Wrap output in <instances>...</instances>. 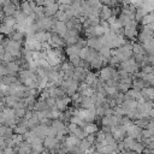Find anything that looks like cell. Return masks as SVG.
<instances>
[{"instance_id": "obj_1", "label": "cell", "mask_w": 154, "mask_h": 154, "mask_svg": "<svg viewBox=\"0 0 154 154\" xmlns=\"http://www.w3.org/2000/svg\"><path fill=\"white\" fill-rule=\"evenodd\" d=\"M112 72H113V69L111 66H108V65L102 66L97 72V78L103 81V82H106L108 79H112Z\"/></svg>"}, {"instance_id": "obj_2", "label": "cell", "mask_w": 154, "mask_h": 154, "mask_svg": "<svg viewBox=\"0 0 154 154\" xmlns=\"http://www.w3.org/2000/svg\"><path fill=\"white\" fill-rule=\"evenodd\" d=\"M71 105L70 96H64L60 99H55V109L59 112H64L69 106Z\"/></svg>"}, {"instance_id": "obj_3", "label": "cell", "mask_w": 154, "mask_h": 154, "mask_svg": "<svg viewBox=\"0 0 154 154\" xmlns=\"http://www.w3.org/2000/svg\"><path fill=\"white\" fill-rule=\"evenodd\" d=\"M51 31H53V32L58 34L59 36L64 37V35H65V34H66V31H67V29H66V24H65L64 22L54 20V24H53V26H52Z\"/></svg>"}, {"instance_id": "obj_4", "label": "cell", "mask_w": 154, "mask_h": 154, "mask_svg": "<svg viewBox=\"0 0 154 154\" xmlns=\"http://www.w3.org/2000/svg\"><path fill=\"white\" fill-rule=\"evenodd\" d=\"M16 10H18V7L12 2V1H8V2H4L2 6H1V11L4 13V16H12L14 14Z\"/></svg>"}, {"instance_id": "obj_5", "label": "cell", "mask_w": 154, "mask_h": 154, "mask_svg": "<svg viewBox=\"0 0 154 154\" xmlns=\"http://www.w3.org/2000/svg\"><path fill=\"white\" fill-rule=\"evenodd\" d=\"M81 48H83L79 43H75V45H66L64 47V53L66 57L69 55H78Z\"/></svg>"}, {"instance_id": "obj_6", "label": "cell", "mask_w": 154, "mask_h": 154, "mask_svg": "<svg viewBox=\"0 0 154 154\" xmlns=\"http://www.w3.org/2000/svg\"><path fill=\"white\" fill-rule=\"evenodd\" d=\"M87 47L89 48H93L94 51L99 52L101 47H103V43H102V40H101V36L100 37H95V38H88L87 40Z\"/></svg>"}, {"instance_id": "obj_7", "label": "cell", "mask_w": 154, "mask_h": 154, "mask_svg": "<svg viewBox=\"0 0 154 154\" xmlns=\"http://www.w3.org/2000/svg\"><path fill=\"white\" fill-rule=\"evenodd\" d=\"M58 8H59V4L55 2V4H51V5H46L43 6V13L46 17H54V14L58 12Z\"/></svg>"}, {"instance_id": "obj_8", "label": "cell", "mask_w": 154, "mask_h": 154, "mask_svg": "<svg viewBox=\"0 0 154 154\" xmlns=\"http://www.w3.org/2000/svg\"><path fill=\"white\" fill-rule=\"evenodd\" d=\"M18 10H20L22 13H23L24 16H26V17H29L30 14H32V8H31V6L29 5V1H28V0H22L20 4H19V8H18Z\"/></svg>"}, {"instance_id": "obj_9", "label": "cell", "mask_w": 154, "mask_h": 154, "mask_svg": "<svg viewBox=\"0 0 154 154\" xmlns=\"http://www.w3.org/2000/svg\"><path fill=\"white\" fill-rule=\"evenodd\" d=\"M10 40H12V41H16V42H20V43H23L24 42V40H25V34L24 32H22V31H12L8 36H7Z\"/></svg>"}, {"instance_id": "obj_10", "label": "cell", "mask_w": 154, "mask_h": 154, "mask_svg": "<svg viewBox=\"0 0 154 154\" xmlns=\"http://www.w3.org/2000/svg\"><path fill=\"white\" fill-rule=\"evenodd\" d=\"M111 16H112L111 7L102 5V7H101V10H100V12H99V19H100V20H107Z\"/></svg>"}, {"instance_id": "obj_11", "label": "cell", "mask_w": 154, "mask_h": 154, "mask_svg": "<svg viewBox=\"0 0 154 154\" xmlns=\"http://www.w3.org/2000/svg\"><path fill=\"white\" fill-rule=\"evenodd\" d=\"M13 18H14V20H16V24L22 25V26H25L26 16H24L20 10H16V12H14V14H13Z\"/></svg>"}, {"instance_id": "obj_12", "label": "cell", "mask_w": 154, "mask_h": 154, "mask_svg": "<svg viewBox=\"0 0 154 154\" xmlns=\"http://www.w3.org/2000/svg\"><path fill=\"white\" fill-rule=\"evenodd\" d=\"M1 100L4 101V103H5V106H6V107L13 108V107H14V105L18 102V100H19V99H17V97H14V96H12V95H5Z\"/></svg>"}, {"instance_id": "obj_13", "label": "cell", "mask_w": 154, "mask_h": 154, "mask_svg": "<svg viewBox=\"0 0 154 154\" xmlns=\"http://www.w3.org/2000/svg\"><path fill=\"white\" fill-rule=\"evenodd\" d=\"M12 135H13V129H12V128L0 124V137L10 138Z\"/></svg>"}, {"instance_id": "obj_14", "label": "cell", "mask_w": 154, "mask_h": 154, "mask_svg": "<svg viewBox=\"0 0 154 154\" xmlns=\"http://www.w3.org/2000/svg\"><path fill=\"white\" fill-rule=\"evenodd\" d=\"M51 128H52V129H54V130L58 132V131L65 130V129H66V124H65L64 122H61L60 119H52Z\"/></svg>"}, {"instance_id": "obj_15", "label": "cell", "mask_w": 154, "mask_h": 154, "mask_svg": "<svg viewBox=\"0 0 154 154\" xmlns=\"http://www.w3.org/2000/svg\"><path fill=\"white\" fill-rule=\"evenodd\" d=\"M70 135H72V136H75L76 138H78V140H83V138H85V136H87V134H85V131L81 128V126H76L75 129H73V131L70 134Z\"/></svg>"}, {"instance_id": "obj_16", "label": "cell", "mask_w": 154, "mask_h": 154, "mask_svg": "<svg viewBox=\"0 0 154 154\" xmlns=\"http://www.w3.org/2000/svg\"><path fill=\"white\" fill-rule=\"evenodd\" d=\"M132 54H146V52H144V49H143V46L141 45V43H138L137 41H134L132 42Z\"/></svg>"}, {"instance_id": "obj_17", "label": "cell", "mask_w": 154, "mask_h": 154, "mask_svg": "<svg viewBox=\"0 0 154 154\" xmlns=\"http://www.w3.org/2000/svg\"><path fill=\"white\" fill-rule=\"evenodd\" d=\"M142 46H143V49H144L146 54L152 55V54L154 53V40H150V41H148V42L143 43Z\"/></svg>"}, {"instance_id": "obj_18", "label": "cell", "mask_w": 154, "mask_h": 154, "mask_svg": "<svg viewBox=\"0 0 154 154\" xmlns=\"http://www.w3.org/2000/svg\"><path fill=\"white\" fill-rule=\"evenodd\" d=\"M83 130L85 131L87 135H88V134H95V132L99 130V126H97L96 123H88L87 126H85Z\"/></svg>"}, {"instance_id": "obj_19", "label": "cell", "mask_w": 154, "mask_h": 154, "mask_svg": "<svg viewBox=\"0 0 154 154\" xmlns=\"http://www.w3.org/2000/svg\"><path fill=\"white\" fill-rule=\"evenodd\" d=\"M153 23V12H148L141 20H140V25H147V24H152Z\"/></svg>"}, {"instance_id": "obj_20", "label": "cell", "mask_w": 154, "mask_h": 154, "mask_svg": "<svg viewBox=\"0 0 154 154\" xmlns=\"http://www.w3.org/2000/svg\"><path fill=\"white\" fill-rule=\"evenodd\" d=\"M55 20H59V22H64V23H66L67 22V17H66V13L65 12H63V11H59L58 10V12L54 14V17H53Z\"/></svg>"}, {"instance_id": "obj_21", "label": "cell", "mask_w": 154, "mask_h": 154, "mask_svg": "<svg viewBox=\"0 0 154 154\" xmlns=\"http://www.w3.org/2000/svg\"><path fill=\"white\" fill-rule=\"evenodd\" d=\"M2 23H4L5 25L10 26V28H13V26L16 25V20H14V18H13L12 16H5L4 19H2Z\"/></svg>"}, {"instance_id": "obj_22", "label": "cell", "mask_w": 154, "mask_h": 154, "mask_svg": "<svg viewBox=\"0 0 154 154\" xmlns=\"http://www.w3.org/2000/svg\"><path fill=\"white\" fill-rule=\"evenodd\" d=\"M78 147H79V149H81V150L87 152L88 149H90V148L93 147V144H90L85 138H83V140H81V141H79V146H78Z\"/></svg>"}, {"instance_id": "obj_23", "label": "cell", "mask_w": 154, "mask_h": 154, "mask_svg": "<svg viewBox=\"0 0 154 154\" xmlns=\"http://www.w3.org/2000/svg\"><path fill=\"white\" fill-rule=\"evenodd\" d=\"M99 54H100V55H102L103 58L108 59V58L111 57V48H109V47H107V46H103V47H101V48H100Z\"/></svg>"}, {"instance_id": "obj_24", "label": "cell", "mask_w": 154, "mask_h": 154, "mask_svg": "<svg viewBox=\"0 0 154 154\" xmlns=\"http://www.w3.org/2000/svg\"><path fill=\"white\" fill-rule=\"evenodd\" d=\"M12 31H13V28H10V26L5 25L4 23L0 24V34H2V35H5V36H8Z\"/></svg>"}, {"instance_id": "obj_25", "label": "cell", "mask_w": 154, "mask_h": 154, "mask_svg": "<svg viewBox=\"0 0 154 154\" xmlns=\"http://www.w3.org/2000/svg\"><path fill=\"white\" fill-rule=\"evenodd\" d=\"M2 116H4V118H14V109L5 106V108L2 111Z\"/></svg>"}, {"instance_id": "obj_26", "label": "cell", "mask_w": 154, "mask_h": 154, "mask_svg": "<svg viewBox=\"0 0 154 154\" xmlns=\"http://www.w3.org/2000/svg\"><path fill=\"white\" fill-rule=\"evenodd\" d=\"M26 131H28L26 126H24V125H22V124H17L16 128L13 129V134H17V135H23V134L26 132Z\"/></svg>"}, {"instance_id": "obj_27", "label": "cell", "mask_w": 154, "mask_h": 154, "mask_svg": "<svg viewBox=\"0 0 154 154\" xmlns=\"http://www.w3.org/2000/svg\"><path fill=\"white\" fill-rule=\"evenodd\" d=\"M67 61H69V63H71L75 67H77V66L79 65L81 59H79V57H78V55H69V57H67Z\"/></svg>"}, {"instance_id": "obj_28", "label": "cell", "mask_w": 154, "mask_h": 154, "mask_svg": "<svg viewBox=\"0 0 154 154\" xmlns=\"http://www.w3.org/2000/svg\"><path fill=\"white\" fill-rule=\"evenodd\" d=\"M105 93L106 95H111V96H114L118 94V90L116 89V87H105Z\"/></svg>"}, {"instance_id": "obj_29", "label": "cell", "mask_w": 154, "mask_h": 154, "mask_svg": "<svg viewBox=\"0 0 154 154\" xmlns=\"http://www.w3.org/2000/svg\"><path fill=\"white\" fill-rule=\"evenodd\" d=\"M141 136H142V138H149V137L154 136V130L142 129V131H141Z\"/></svg>"}, {"instance_id": "obj_30", "label": "cell", "mask_w": 154, "mask_h": 154, "mask_svg": "<svg viewBox=\"0 0 154 154\" xmlns=\"http://www.w3.org/2000/svg\"><path fill=\"white\" fill-rule=\"evenodd\" d=\"M11 140L13 141L14 147H16V146H18L22 141H24V140H23V136H22V135H17V134H13V135L11 136Z\"/></svg>"}, {"instance_id": "obj_31", "label": "cell", "mask_w": 154, "mask_h": 154, "mask_svg": "<svg viewBox=\"0 0 154 154\" xmlns=\"http://www.w3.org/2000/svg\"><path fill=\"white\" fill-rule=\"evenodd\" d=\"M25 111H26L25 108H16V109H14V117L18 118V119L23 118L24 114H25Z\"/></svg>"}, {"instance_id": "obj_32", "label": "cell", "mask_w": 154, "mask_h": 154, "mask_svg": "<svg viewBox=\"0 0 154 154\" xmlns=\"http://www.w3.org/2000/svg\"><path fill=\"white\" fill-rule=\"evenodd\" d=\"M87 54H88V47H83V48H81V51L78 53V57H79L81 60H85Z\"/></svg>"}, {"instance_id": "obj_33", "label": "cell", "mask_w": 154, "mask_h": 154, "mask_svg": "<svg viewBox=\"0 0 154 154\" xmlns=\"http://www.w3.org/2000/svg\"><path fill=\"white\" fill-rule=\"evenodd\" d=\"M140 72L142 73H153V65H144L140 69Z\"/></svg>"}, {"instance_id": "obj_34", "label": "cell", "mask_w": 154, "mask_h": 154, "mask_svg": "<svg viewBox=\"0 0 154 154\" xmlns=\"http://www.w3.org/2000/svg\"><path fill=\"white\" fill-rule=\"evenodd\" d=\"M85 140L90 143V144H94L95 143V134H88L85 136Z\"/></svg>"}, {"instance_id": "obj_35", "label": "cell", "mask_w": 154, "mask_h": 154, "mask_svg": "<svg viewBox=\"0 0 154 154\" xmlns=\"http://www.w3.org/2000/svg\"><path fill=\"white\" fill-rule=\"evenodd\" d=\"M4 154H16L14 149L11 148V147H5L4 148Z\"/></svg>"}, {"instance_id": "obj_36", "label": "cell", "mask_w": 154, "mask_h": 154, "mask_svg": "<svg viewBox=\"0 0 154 154\" xmlns=\"http://www.w3.org/2000/svg\"><path fill=\"white\" fill-rule=\"evenodd\" d=\"M4 108H5V103H4V101L0 99V113L4 111Z\"/></svg>"}, {"instance_id": "obj_37", "label": "cell", "mask_w": 154, "mask_h": 154, "mask_svg": "<svg viewBox=\"0 0 154 154\" xmlns=\"http://www.w3.org/2000/svg\"><path fill=\"white\" fill-rule=\"evenodd\" d=\"M101 2V5H105V6H108V0H99Z\"/></svg>"}, {"instance_id": "obj_38", "label": "cell", "mask_w": 154, "mask_h": 154, "mask_svg": "<svg viewBox=\"0 0 154 154\" xmlns=\"http://www.w3.org/2000/svg\"><path fill=\"white\" fill-rule=\"evenodd\" d=\"M4 53H5V48L0 45V55H1V54H4Z\"/></svg>"}]
</instances>
